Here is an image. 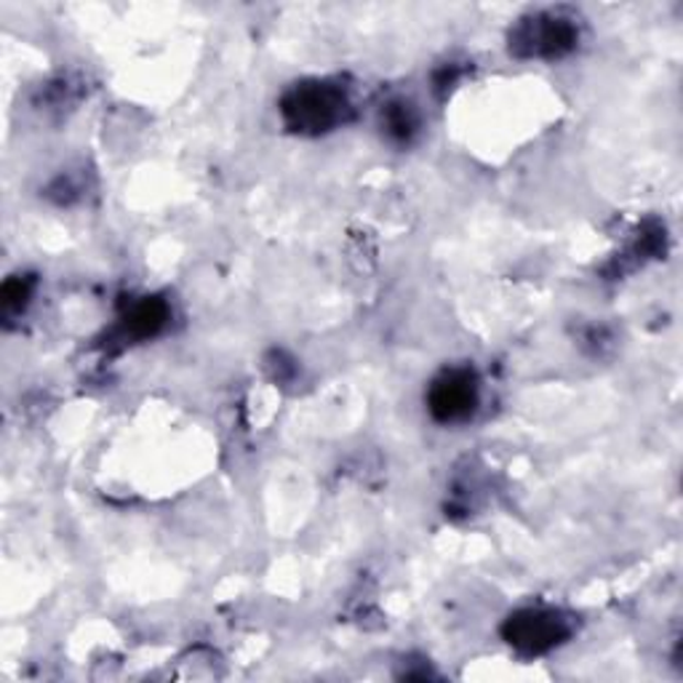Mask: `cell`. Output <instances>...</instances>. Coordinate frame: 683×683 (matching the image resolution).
Listing matches in <instances>:
<instances>
[{
	"label": "cell",
	"instance_id": "obj_5",
	"mask_svg": "<svg viewBox=\"0 0 683 683\" xmlns=\"http://www.w3.org/2000/svg\"><path fill=\"white\" fill-rule=\"evenodd\" d=\"M166 315H169V310L163 302H158V300L139 302V305L126 315V332L137 339L153 337V334L161 332L163 324H166Z\"/></svg>",
	"mask_w": 683,
	"mask_h": 683
},
{
	"label": "cell",
	"instance_id": "obj_1",
	"mask_svg": "<svg viewBox=\"0 0 683 683\" xmlns=\"http://www.w3.org/2000/svg\"><path fill=\"white\" fill-rule=\"evenodd\" d=\"M347 99L339 88L326 84H310L300 86L283 99V116L286 123L294 131H307V134H318V131L332 129L345 118Z\"/></svg>",
	"mask_w": 683,
	"mask_h": 683
},
{
	"label": "cell",
	"instance_id": "obj_4",
	"mask_svg": "<svg viewBox=\"0 0 683 683\" xmlns=\"http://www.w3.org/2000/svg\"><path fill=\"white\" fill-rule=\"evenodd\" d=\"M523 37L531 43V52L534 54L561 56L574 46L577 33H574V28L566 22V19L548 17V19H536L534 30L531 28L523 30Z\"/></svg>",
	"mask_w": 683,
	"mask_h": 683
},
{
	"label": "cell",
	"instance_id": "obj_7",
	"mask_svg": "<svg viewBox=\"0 0 683 683\" xmlns=\"http://www.w3.org/2000/svg\"><path fill=\"white\" fill-rule=\"evenodd\" d=\"M19 300H28V286H24L22 281H9L3 289V307H19Z\"/></svg>",
	"mask_w": 683,
	"mask_h": 683
},
{
	"label": "cell",
	"instance_id": "obj_3",
	"mask_svg": "<svg viewBox=\"0 0 683 683\" xmlns=\"http://www.w3.org/2000/svg\"><path fill=\"white\" fill-rule=\"evenodd\" d=\"M430 411L438 422H462L478 406V382L473 371L454 369L438 377L427 395Z\"/></svg>",
	"mask_w": 683,
	"mask_h": 683
},
{
	"label": "cell",
	"instance_id": "obj_6",
	"mask_svg": "<svg viewBox=\"0 0 683 683\" xmlns=\"http://www.w3.org/2000/svg\"><path fill=\"white\" fill-rule=\"evenodd\" d=\"M388 126L390 131L398 137H409L411 129H414V120H411L409 110L403 105H395V110H390V118H388Z\"/></svg>",
	"mask_w": 683,
	"mask_h": 683
},
{
	"label": "cell",
	"instance_id": "obj_2",
	"mask_svg": "<svg viewBox=\"0 0 683 683\" xmlns=\"http://www.w3.org/2000/svg\"><path fill=\"white\" fill-rule=\"evenodd\" d=\"M568 636L566 622L555 611L545 609H527L512 615L505 622V638L510 647H516L523 654H542L559 647Z\"/></svg>",
	"mask_w": 683,
	"mask_h": 683
}]
</instances>
